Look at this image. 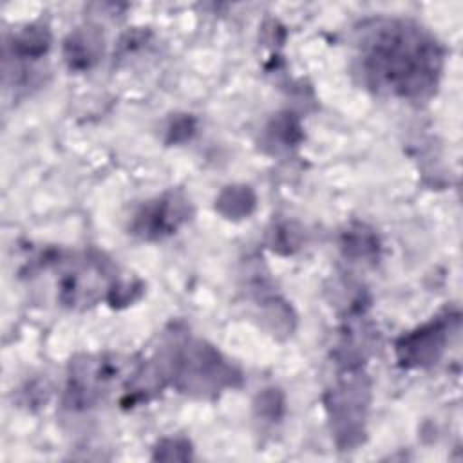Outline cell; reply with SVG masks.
<instances>
[{
    "label": "cell",
    "instance_id": "obj_1",
    "mask_svg": "<svg viewBox=\"0 0 463 463\" xmlns=\"http://www.w3.org/2000/svg\"><path fill=\"white\" fill-rule=\"evenodd\" d=\"M362 63L376 85L394 92H420L432 80L438 54L421 33L403 24L371 31L362 45Z\"/></svg>",
    "mask_w": 463,
    "mask_h": 463
}]
</instances>
